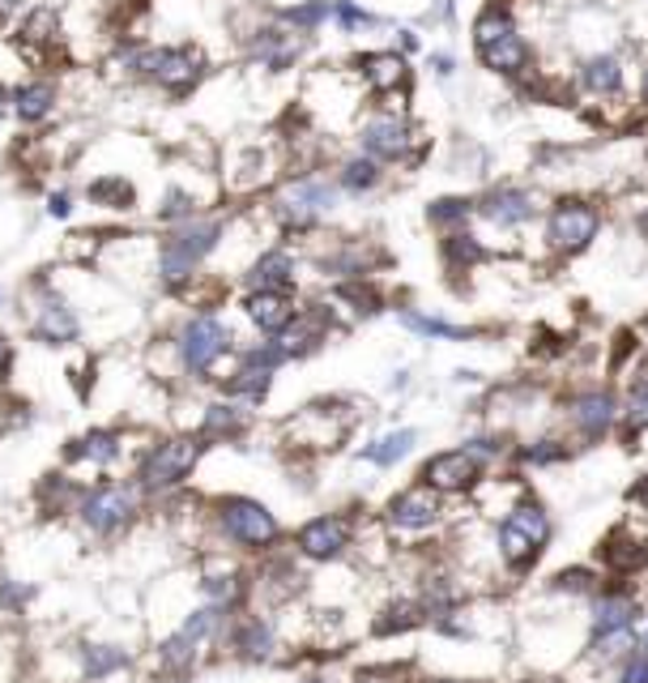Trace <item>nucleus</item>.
<instances>
[{"label": "nucleus", "mask_w": 648, "mask_h": 683, "mask_svg": "<svg viewBox=\"0 0 648 683\" xmlns=\"http://www.w3.org/2000/svg\"><path fill=\"white\" fill-rule=\"evenodd\" d=\"M112 65L133 81H146L154 90H162L167 99H189L192 90L205 81L209 60L201 47L192 43H146L124 39L115 43Z\"/></svg>", "instance_id": "obj_1"}, {"label": "nucleus", "mask_w": 648, "mask_h": 683, "mask_svg": "<svg viewBox=\"0 0 648 683\" xmlns=\"http://www.w3.org/2000/svg\"><path fill=\"white\" fill-rule=\"evenodd\" d=\"M141 517H146V491L133 479L99 475L94 482H86V496L77 504L73 525L86 543L112 547V543H124Z\"/></svg>", "instance_id": "obj_2"}, {"label": "nucleus", "mask_w": 648, "mask_h": 683, "mask_svg": "<svg viewBox=\"0 0 648 683\" xmlns=\"http://www.w3.org/2000/svg\"><path fill=\"white\" fill-rule=\"evenodd\" d=\"M223 236H227V223L209 218V214H196L180 227H167V236L154 243V282L171 295L189 291L192 282L201 278L205 261L218 252Z\"/></svg>", "instance_id": "obj_3"}, {"label": "nucleus", "mask_w": 648, "mask_h": 683, "mask_svg": "<svg viewBox=\"0 0 648 683\" xmlns=\"http://www.w3.org/2000/svg\"><path fill=\"white\" fill-rule=\"evenodd\" d=\"M22 317L26 338L43 351H77L86 342V312L56 278L38 274L22 291Z\"/></svg>", "instance_id": "obj_4"}, {"label": "nucleus", "mask_w": 648, "mask_h": 683, "mask_svg": "<svg viewBox=\"0 0 648 683\" xmlns=\"http://www.w3.org/2000/svg\"><path fill=\"white\" fill-rule=\"evenodd\" d=\"M205 457V441L196 432H171V436H146L133 457L128 479L146 491V500H171L184 491Z\"/></svg>", "instance_id": "obj_5"}, {"label": "nucleus", "mask_w": 648, "mask_h": 683, "mask_svg": "<svg viewBox=\"0 0 648 683\" xmlns=\"http://www.w3.org/2000/svg\"><path fill=\"white\" fill-rule=\"evenodd\" d=\"M167 355H171V367L192 385L214 380L218 367L235 355V329L218 312H192L167 338Z\"/></svg>", "instance_id": "obj_6"}, {"label": "nucleus", "mask_w": 648, "mask_h": 683, "mask_svg": "<svg viewBox=\"0 0 648 683\" xmlns=\"http://www.w3.org/2000/svg\"><path fill=\"white\" fill-rule=\"evenodd\" d=\"M205 517L214 525V534L235 551L269 556L282 543V522L269 513V504L252 500V496H218Z\"/></svg>", "instance_id": "obj_7"}, {"label": "nucleus", "mask_w": 648, "mask_h": 683, "mask_svg": "<svg viewBox=\"0 0 648 683\" xmlns=\"http://www.w3.org/2000/svg\"><path fill=\"white\" fill-rule=\"evenodd\" d=\"M286 363L291 360L282 355V346H277L273 338L252 342V346L235 351V363H230V372L223 376V394L257 410V406L269 398V389H273V380H277V372H282Z\"/></svg>", "instance_id": "obj_8"}, {"label": "nucleus", "mask_w": 648, "mask_h": 683, "mask_svg": "<svg viewBox=\"0 0 648 683\" xmlns=\"http://www.w3.org/2000/svg\"><path fill=\"white\" fill-rule=\"evenodd\" d=\"M133 428L128 423H94L86 432H77L65 444V466L69 470H94V475H115L120 462L137 457L141 444H133Z\"/></svg>", "instance_id": "obj_9"}, {"label": "nucleus", "mask_w": 648, "mask_h": 683, "mask_svg": "<svg viewBox=\"0 0 648 683\" xmlns=\"http://www.w3.org/2000/svg\"><path fill=\"white\" fill-rule=\"evenodd\" d=\"M342 197L338 180H325V175H299V180H286L273 197V218L286 227V231H311L333 205Z\"/></svg>", "instance_id": "obj_10"}, {"label": "nucleus", "mask_w": 648, "mask_h": 683, "mask_svg": "<svg viewBox=\"0 0 648 683\" xmlns=\"http://www.w3.org/2000/svg\"><path fill=\"white\" fill-rule=\"evenodd\" d=\"M354 428V410L345 402H311L304 406L291 423H286V444L304 448V453H329L345 441V432Z\"/></svg>", "instance_id": "obj_11"}, {"label": "nucleus", "mask_w": 648, "mask_h": 683, "mask_svg": "<svg viewBox=\"0 0 648 683\" xmlns=\"http://www.w3.org/2000/svg\"><path fill=\"white\" fill-rule=\"evenodd\" d=\"M546 538H550V517L537 504H521L499 530V551L512 568H530L542 556Z\"/></svg>", "instance_id": "obj_12"}, {"label": "nucleus", "mask_w": 648, "mask_h": 683, "mask_svg": "<svg viewBox=\"0 0 648 683\" xmlns=\"http://www.w3.org/2000/svg\"><path fill=\"white\" fill-rule=\"evenodd\" d=\"M359 146H363L367 159L401 162L414 155L419 128L406 121V116H397V112H376V116H367L363 128H359Z\"/></svg>", "instance_id": "obj_13"}, {"label": "nucleus", "mask_w": 648, "mask_h": 683, "mask_svg": "<svg viewBox=\"0 0 648 683\" xmlns=\"http://www.w3.org/2000/svg\"><path fill=\"white\" fill-rule=\"evenodd\" d=\"M86 482L69 466H56V470H43L31 487V509H35L43 522H73L77 504L86 496Z\"/></svg>", "instance_id": "obj_14"}, {"label": "nucleus", "mask_w": 648, "mask_h": 683, "mask_svg": "<svg viewBox=\"0 0 648 683\" xmlns=\"http://www.w3.org/2000/svg\"><path fill=\"white\" fill-rule=\"evenodd\" d=\"M354 543V522L345 513H320L295 530V551L311 564L342 560Z\"/></svg>", "instance_id": "obj_15"}, {"label": "nucleus", "mask_w": 648, "mask_h": 683, "mask_svg": "<svg viewBox=\"0 0 648 683\" xmlns=\"http://www.w3.org/2000/svg\"><path fill=\"white\" fill-rule=\"evenodd\" d=\"M73 658L81 683H112L137 667V653L124 641H112V637H81V641H73Z\"/></svg>", "instance_id": "obj_16"}, {"label": "nucleus", "mask_w": 648, "mask_h": 683, "mask_svg": "<svg viewBox=\"0 0 648 683\" xmlns=\"http://www.w3.org/2000/svg\"><path fill=\"white\" fill-rule=\"evenodd\" d=\"M223 645H227L230 658H239V662H273L277 658V628L269 624L265 615L243 611V615H230Z\"/></svg>", "instance_id": "obj_17"}, {"label": "nucleus", "mask_w": 648, "mask_h": 683, "mask_svg": "<svg viewBox=\"0 0 648 683\" xmlns=\"http://www.w3.org/2000/svg\"><path fill=\"white\" fill-rule=\"evenodd\" d=\"M304 47H307V35L282 26V22L257 26V31L248 35V56H252L265 73H286V69H295L299 56H304Z\"/></svg>", "instance_id": "obj_18"}, {"label": "nucleus", "mask_w": 648, "mask_h": 683, "mask_svg": "<svg viewBox=\"0 0 648 683\" xmlns=\"http://www.w3.org/2000/svg\"><path fill=\"white\" fill-rule=\"evenodd\" d=\"M196 590H201V603L218 606V611H227V615H239L243 603H248V590H252V581H248V572L239 568V564L230 560H209L201 568V581H196Z\"/></svg>", "instance_id": "obj_19"}, {"label": "nucleus", "mask_w": 648, "mask_h": 683, "mask_svg": "<svg viewBox=\"0 0 648 683\" xmlns=\"http://www.w3.org/2000/svg\"><path fill=\"white\" fill-rule=\"evenodd\" d=\"M598 209L584 202H564L555 214H550V223H546V240L555 252H564V257H572L580 248H589V240L598 236Z\"/></svg>", "instance_id": "obj_20"}, {"label": "nucleus", "mask_w": 648, "mask_h": 683, "mask_svg": "<svg viewBox=\"0 0 648 683\" xmlns=\"http://www.w3.org/2000/svg\"><path fill=\"white\" fill-rule=\"evenodd\" d=\"M252 432V406L235 402V398H214V402L201 406V419H196V436L205 444H235Z\"/></svg>", "instance_id": "obj_21"}, {"label": "nucleus", "mask_w": 648, "mask_h": 683, "mask_svg": "<svg viewBox=\"0 0 648 683\" xmlns=\"http://www.w3.org/2000/svg\"><path fill=\"white\" fill-rule=\"evenodd\" d=\"M201 658H205V645L189 637L180 624L167 633V637H158L150 649V671L158 680H189L192 671L201 667Z\"/></svg>", "instance_id": "obj_22"}, {"label": "nucleus", "mask_w": 648, "mask_h": 683, "mask_svg": "<svg viewBox=\"0 0 648 683\" xmlns=\"http://www.w3.org/2000/svg\"><path fill=\"white\" fill-rule=\"evenodd\" d=\"M384 522L393 525V530H401V534H419L427 525H435L440 522V491L427 487V482L397 491L388 500V509H384Z\"/></svg>", "instance_id": "obj_23"}, {"label": "nucleus", "mask_w": 648, "mask_h": 683, "mask_svg": "<svg viewBox=\"0 0 648 683\" xmlns=\"http://www.w3.org/2000/svg\"><path fill=\"white\" fill-rule=\"evenodd\" d=\"M329 329H333V312H329V304H316V308H299L295 312V321L286 325L273 342L282 346V355L286 360H304L311 351H320V342L329 338Z\"/></svg>", "instance_id": "obj_24"}, {"label": "nucleus", "mask_w": 648, "mask_h": 683, "mask_svg": "<svg viewBox=\"0 0 648 683\" xmlns=\"http://www.w3.org/2000/svg\"><path fill=\"white\" fill-rule=\"evenodd\" d=\"M482 479V462L474 448H453V453H435L422 466V482L435 491H469L474 482Z\"/></svg>", "instance_id": "obj_25"}, {"label": "nucleus", "mask_w": 648, "mask_h": 683, "mask_svg": "<svg viewBox=\"0 0 648 683\" xmlns=\"http://www.w3.org/2000/svg\"><path fill=\"white\" fill-rule=\"evenodd\" d=\"M239 308H243L248 325H252L261 338H277L286 325L295 321V312H299V304H295L291 291H248Z\"/></svg>", "instance_id": "obj_26"}, {"label": "nucleus", "mask_w": 648, "mask_h": 683, "mask_svg": "<svg viewBox=\"0 0 648 683\" xmlns=\"http://www.w3.org/2000/svg\"><path fill=\"white\" fill-rule=\"evenodd\" d=\"M60 43H65V31H60V13L52 4H35V9L22 13V22H18V47L31 60H52Z\"/></svg>", "instance_id": "obj_27"}, {"label": "nucleus", "mask_w": 648, "mask_h": 683, "mask_svg": "<svg viewBox=\"0 0 648 683\" xmlns=\"http://www.w3.org/2000/svg\"><path fill=\"white\" fill-rule=\"evenodd\" d=\"M60 112V86L52 78H26L13 86V121L22 128H43Z\"/></svg>", "instance_id": "obj_28"}, {"label": "nucleus", "mask_w": 648, "mask_h": 683, "mask_svg": "<svg viewBox=\"0 0 648 683\" xmlns=\"http://www.w3.org/2000/svg\"><path fill=\"white\" fill-rule=\"evenodd\" d=\"M295 278H299V265L286 248H265L248 274H243V286L248 291H295Z\"/></svg>", "instance_id": "obj_29"}, {"label": "nucleus", "mask_w": 648, "mask_h": 683, "mask_svg": "<svg viewBox=\"0 0 648 683\" xmlns=\"http://www.w3.org/2000/svg\"><path fill=\"white\" fill-rule=\"evenodd\" d=\"M86 202L103 214H133L137 209V184L124 171H99L86 180Z\"/></svg>", "instance_id": "obj_30"}, {"label": "nucleus", "mask_w": 648, "mask_h": 683, "mask_svg": "<svg viewBox=\"0 0 648 683\" xmlns=\"http://www.w3.org/2000/svg\"><path fill=\"white\" fill-rule=\"evenodd\" d=\"M363 81L376 90V94H401L410 86V69H406V56L397 52H367L354 60Z\"/></svg>", "instance_id": "obj_31"}, {"label": "nucleus", "mask_w": 648, "mask_h": 683, "mask_svg": "<svg viewBox=\"0 0 648 683\" xmlns=\"http://www.w3.org/2000/svg\"><path fill=\"white\" fill-rule=\"evenodd\" d=\"M482 214L496 223V227H525L534 218V197L521 193V189H499L482 202Z\"/></svg>", "instance_id": "obj_32"}, {"label": "nucleus", "mask_w": 648, "mask_h": 683, "mask_svg": "<svg viewBox=\"0 0 648 683\" xmlns=\"http://www.w3.org/2000/svg\"><path fill=\"white\" fill-rule=\"evenodd\" d=\"M269 175H273V162L261 155V150H239L227 167V184L235 193H252V189H261L269 184Z\"/></svg>", "instance_id": "obj_33"}, {"label": "nucleus", "mask_w": 648, "mask_h": 683, "mask_svg": "<svg viewBox=\"0 0 648 683\" xmlns=\"http://www.w3.org/2000/svg\"><path fill=\"white\" fill-rule=\"evenodd\" d=\"M419 444V432H410V428H397V432H388V436H380V441H372L359 457L363 462H372V466H380V470H388V466H397L410 448Z\"/></svg>", "instance_id": "obj_34"}, {"label": "nucleus", "mask_w": 648, "mask_h": 683, "mask_svg": "<svg viewBox=\"0 0 648 683\" xmlns=\"http://www.w3.org/2000/svg\"><path fill=\"white\" fill-rule=\"evenodd\" d=\"M196 214H201V202H196V193L184 189V184H171V189L158 197V205H154V218H158L162 227H180V223H189Z\"/></svg>", "instance_id": "obj_35"}, {"label": "nucleus", "mask_w": 648, "mask_h": 683, "mask_svg": "<svg viewBox=\"0 0 648 683\" xmlns=\"http://www.w3.org/2000/svg\"><path fill=\"white\" fill-rule=\"evenodd\" d=\"M38 599L35 581H22L13 572H0V619H22Z\"/></svg>", "instance_id": "obj_36"}, {"label": "nucleus", "mask_w": 648, "mask_h": 683, "mask_svg": "<svg viewBox=\"0 0 648 683\" xmlns=\"http://www.w3.org/2000/svg\"><path fill=\"white\" fill-rule=\"evenodd\" d=\"M329 18H333V0H304V4H286V9H277V22L291 26V31H299V35L320 31Z\"/></svg>", "instance_id": "obj_37"}, {"label": "nucleus", "mask_w": 648, "mask_h": 683, "mask_svg": "<svg viewBox=\"0 0 648 683\" xmlns=\"http://www.w3.org/2000/svg\"><path fill=\"white\" fill-rule=\"evenodd\" d=\"M580 86L593 90V94H614L623 86V65L618 56H593L580 65Z\"/></svg>", "instance_id": "obj_38"}, {"label": "nucleus", "mask_w": 648, "mask_h": 683, "mask_svg": "<svg viewBox=\"0 0 648 683\" xmlns=\"http://www.w3.org/2000/svg\"><path fill=\"white\" fill-rule=\"evenodd\" d=\"M478 56H482V65L496 69V73H521V69H525V43H521V35L487 43V47H478Z\"/></svg>", "instance_id": "obj_39"}, {"label": "nucleus", "mask_w": 648, "mask_h": 683, "mask_svg": "<svg viewBox=\"0 0 648 683\" xmlns=\"http://www.w3.org/2000/svg\"><path fill=\"white\" fill-rule=\"evenodd\" d=\"M576 423L584 428V436H602L614 423V398L611 394H584L576 402Z\"/></svg>", "instance_id": "obj_40"}, {"label": "nucleus", "mask_w": 648, "mask_h": 683, "mask_svg": "<svg viewBox=\"0 0 648 683\" xmlns=\"http://www.w3.org/2000/svg\"><path fill=\"white\" fill-rule=\"evenodd\" d=\"M376 184H380V162L367 159V155L345 159L342 171H338V189L342 193H372Z\"/></svg>", "instance_id": "obj_41"}, {"label": "nucleus", "mask_w": 648, "mask_h": 683, "mask_svg": "<svg viewBox=\"0 0 648 683\" xmlns=\"http://www.w3.org/2000/svg\"><path fill=\"white\" fill-rule=\"evenodd\" d=\"M508 35H516V22H512L508 9H482V13H478V22H474V43H478V47H487V43H496V39H508Z\"/></svg>", "instance_id": "obj_42"}, {"label": "nucleus", "mask_w": 648, "mask_h": 683, "mask_svg": "<svg viewBox=\"0 0 648 683\" xmlns=\"http://www.w3.org/2000/svg\"><path fill=\"white\" fill-rule=\"evenodd\" d=\"M632 615H636L632 599H618V594H611V599H602V603L593 606V624H598V633L627 628V624H632Z\"/></svg>", "instance_id": "obj_43"}, {"label": "nucleus", "mask_w": 648, "mask_h": 683, "mask_svg": "<svg viewBox=\"0 0 648 683\" xmlns=\"http://www.w3.org/2000/svg\"><path fill=\"white\" fill-rule=\"evenodd\" d=\"M606 556H611V564L618 568V572H636V568H645L648 564V547L645 543H632L627 534H614L611 547H606Z\"/></svg>", "instance_id": "obj_44"}, {"label": "nucleus", "mask_w": 648, "mask_h": 683, "mask_svg": "<svg viewBox=\"0 0 648 683\" xmlns=\"http://www.w3.org/2000/svg\"><path fill=\"white\" fill-rule=\"evenodd\" d=\"M414 624H422V606L393 603L380 619H376V633H380V637H393V633H406V628H414Z\"/></svg>", "instance_id": "obj_45"}, {"label": "nucleus", "mask_w": 648, "mask_h": 683, "mask_svg": "<svg viewBox=\"0 0 648 683\" xmlns=\"http://www.w3.org/2000/svg\"><path fill=\"white\" fill-rule=\"evenodd\" d=\"M401 325L414 329V333H427V338H469V329L448 321H435V317H422V312H401Z\"/></svg>", "instance_id": "obj_46"}, {"label": "nucleus", "mask_w": 648, "mask_h": 683, "mask_svg": "<svg viewBox=\"0 0 648 683\" xmlns=\"http://www.w3.org/2000/svg\"><path fill=\"white\" fill-rule=\"evenodd\" d=\"M333 22H338L345 35H350V31H363V26H372L376 18H372L367 9H359L354 0H333Z\"/></svg>", "instance_id": "obj_47"}, {"label": "nucleus", "mask_w": 648, "mask_h": 683, "mask_svg": "<svg viewBox=\"0 0 648 683\" xmlns=\"http://www.w3.org/2000/svg\"><path fill=\"white\" fill-rule=\"evenodd\" d=\"M465 218H469V205L457 202V197H453V202H435V205H431V223H435V227H448L453 236H457V227L465 223Z\"/></svg>", "instance_id": "obj_48"}, {"label": "nucleus", "mask_w": 648, "mask_h": 683, "mask_svg": "<svg viewBox=\"0 0 648 683\" xmlns=\"http://www.w3.org/2000/svg\"><path fill=\"white\" fill-rule=\"evenodd\" d=\"M444 257H448V261H453V265H469V261H478V257H482V243H474L469 240V236H448V240H444Z\"/></svg>", "instance_id": "obj_49"}, {"label": "nucleus", "mask_w": 648, "mask_h": 683, "mask_svg": "<svg viewBox=\"0 0 648 683\" xmlns=\"http://www.w3.org/2000/svg\"><path fill=\"white\" fill-rule=\"evenodd\" d=\"M13 372H18V342H13V338L0 329V389H9Z\"/></svg>", "instance_id": "obj_50"}, {"label": "nucleus", "mask_w": 648, "mask_h": 683, "mask_svg": "<svg viewBox=\"0 0 648 683\" xmlns=\"http://www.w3.org/2000/svg\"><path fill=\"white\" fill-rule=\"evenodd\" d=\"M47 218H56V223H65L69 214H73V193L69 189H56V193H47Z\"/></svg>", "instance_id": "obj_51"}, {"label": "nucleus", "mask_w": 648, "mask_h": 683, "mask_svg": "<svg viewBox=\"0 0 648 683\" xmlns=\"http://www.w3.org/2000/svg\"><path fill=\"white\" fill-rule=\"evenodd\" d=\"M627 419H632V428H648V380H640V385H636L632 406H627Z\"/></svg>", "instance_id": "obj_52"}, {"label": "nucleus", "mask_w": 648, "mask_h": 683, "mask_svg": "<svg viewBox=\"0 0 648 683\" xmlns=\"http://www.w3.org/2000/svg\"><path fill=\"white\" fill-rule=\"evenodd\" d=\"M359 683H414L406 667H384V671H363Z\"/></svg>", "instance_id": "obj_53"}, {"label": "nucleus", "mask_w": 648, "mask_h": 683, "mask_svg": "<svg viewBox=\"0 0 648 683\" xmlns=\"http://www.w3.org/2000/svg\"><path fill=\"white\" fill-rule=\"evenodd\" d=\"M618 683H648V658H632V662L623 667Z\"/></svg>", "instance_id": "obj_54"}, {"label": "nucleus", "mask_w": 648, "mask_h": 683, "mask_svg": "<svg viewBox=\"0 0 648 683\" xmlns=\"http://www.w3.org/2000/svg\"><path fill=\"white\" fill-rule=\"evenodd\" d=\"M22 4H26V0H0V26H9V22L22 13Z\"/></svg>", "instance_id": "obj_55"}, {"label": "nucleus", "mask_w": 648, "mask_h": 683, "mask_svg": "<svg viewBox=\"0 0 648 683\" xmlns=\"http://www.w3.org/2000/svg\"><path fill=\"white\" fill-rule=\"evenodd\" d=\"M9 116H13V86L0 81V121H9Z\"/></svg>", "instance_id": "obj_56"}, {"label": "nucleus", "mask_w": 648, "mask_h": 683, "mask_svg": "<svg viewBox=\"0 0 648 683\" xmlns=\"http://www.w3.org/2000/svg\"><path fill=\"white\" fill-rule=\"evenodd\" d=\"M435 69L440 73H453V56H435Z\"/></svg>", "instance_id": "obj_57"}, {"label": "nucleus", "mask_w": 648, "mask_h": 683, "mask_svg": "<svg viewBox=\"0 0 648 683\" xmlns=\"http://www.w3.org/2000/svg\"><path fill=\"white\" fill-rule=\"evenodd\" d=\"M299 683H329V680H320V675H311V680H299Z\"/></svg>", "instance_id": "obj_58"}, {"label": "nucleus", "mask_w": 648, "mask_h": 683, "mask_svg": "<svg viewBox=\"0 0 648 683\" xmlns=\"http://www.w3.org/2000/svg\"><path fill=\"white\" fill-rule=\"evenodd\" d=\"M640 500H645V504H648V482H645V487H640Z\"/></svg>", "instance_id": "obj_59"}, {"label": "nucleus", "mask_w": 648, "mask_h": 683, "mask_svg": "<svg viewBox=\"0 0 648 683\" xmlns=\"http://www.w3.org/2000/svg\"><path fill=\"white\" fill-rule=\"evenodd\" d=\"M645 99H648V69H645Z\"/></svg>", "instance_id": "obj_60"}, {"label": "nucleus", "mask_w": 648, "mask_h": 683, "mask_svg": "<svg viewBox=\"0 0 648 683\" xmlns=\"http://www.w3.org/2000/svg\"><path fill=\"white\" fill-rule=\"evenodd\" d=\"M0 308H4V291H0Z\"/></svg>", "instance_id": "obj_61"}, {"label": "nucleus", "mask_w": 648, "mask_h": 683, "mask_svg": "<svg viewBox=\"0 0 648 683\" xmlns=\"http://www.w3.org/2000/svg\"><path fill=\"white\" fill-rule=\"evenodd\" d=\"M645 231H648V214H645Z\"/></svg>", "instance_id": "obj_62"}, {"label": "nucleus", "mask_w": 648, "mask_h": 683, "mask_svg": "<svg viewBox=\"0 0 648 683\" xmlns=\"http://www.w3.org/2000/svg\"><path fill=\"white\" fill-rule=\"evenodd\" d=\"M431 683H448V680H431Z\"/></svg>", "instance_id": "obj_63"}]
</instances>
